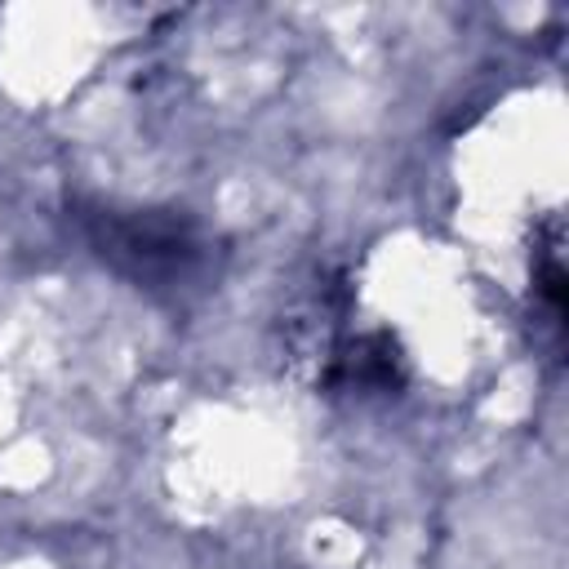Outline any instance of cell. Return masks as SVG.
<instances>
[{
    "mask_svg": "<svg viewBox=\"0 0 569 569\" xmlns=\"http://www.w3.org/2000/svg\"><path fill=\"white\" fill-rule=\"evenodd\" d=\"M98 244L107 258L138 276H160L182 267L196 253L191 231L178 218H98Z\"/></svg>",
    "mask_w": 569,
    "mask_h": 569,
    "instance_id": "obj_1",
    "label": "cell"
}]
</instances>
